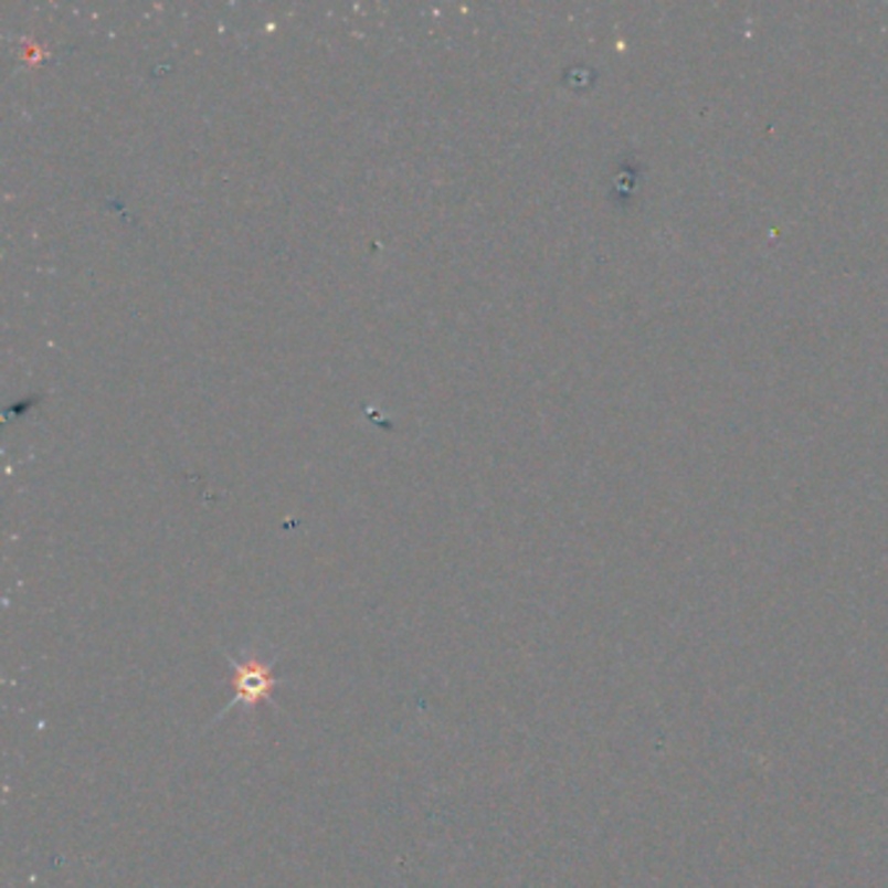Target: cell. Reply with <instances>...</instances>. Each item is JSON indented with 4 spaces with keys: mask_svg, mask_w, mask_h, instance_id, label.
Returning a JSON list of instances; mask_svg holds the SVG:
<instances>
[{
    "mask_svg": "<svg viewBox=\"0 0 888 888\" xmlns=\"http://www.w3.org/2000/svg\"><path fill=\"white\" fill-rule=\"evenodd\" d=\"M232 669H235V678H232V698L228 706L216 715V722L228 715L230 709H235L237 704L245 706H258L261 701H266V696L272 694V688L276 686V678H272V662H258L253 654H247L243 662H237L235 657H228Z\"/></svg>",
    "mask_w": 888,
    "mask_h": 888,
    "instance_id": "6da1fadb",
    "label": "cell"
}]
</instances>
